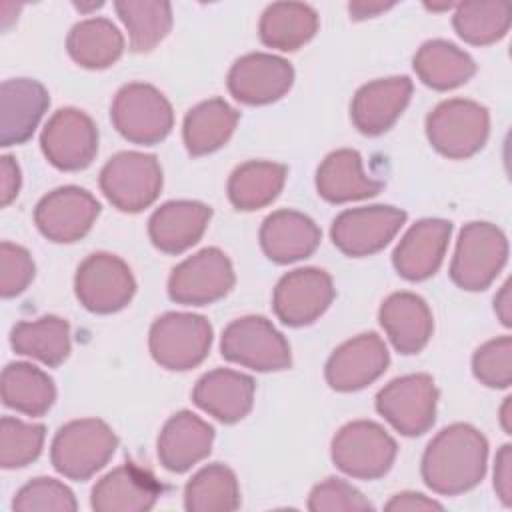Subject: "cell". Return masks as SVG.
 Wrapping results in <instances>:
<instances>
[{"mask_svg":"<svg viewBox=\"0 0 512 512\" xmlns=\"http://www.w3.org/2000/svg\"><path fill=\"white\" fill-rule=\"evenodd\" d=\"M488 442L470 424L442 428L426 446L422 456L424 484L444 496L472 490L486 474Z\"/></svg>","mask_w":512,"mask_h":512,"instance_id":"6da1fadb","label":"cell"},{"mask_svg":"<svg viewBox=\"0 0 512 512\" xmlns=\"http://www.w3.org/2000/svg\"><path fill=\"white\" fill-rule=\"evenodd\" d=\"M116 448L118 438L104 420L80 418L56 432L50 460L58 474L70 480H88L110 462Z\"/></svg>","mask_w":512,"mask_h":512,"instance_id":"7a4b0ae2","label":"cell"},{"mask_svg":"<svg viewBox=\"0 0 512 512\" xmlns=\"http://www.w3.org/2000/svg\"><path fill=\"white\" fill-rule=\"evenodd\" d=\"M508 260V240L490 222H470L460 230L450 262L452 282L470 292L486 290Z\"/></svg>","mask_w":512,"mask_h":512,"instance_id":"3957f363","label":"cell"},{"mask_svg":"<svg viewBox=\"0 0 512 512\" xmlns=\"http://www.w3.org/2000/svg\"><path fill=\"white\" fill-rule=\"evenodd\" d=\"M488 132V110L474 100H444L426 118V136L432 148L452 160L474 156L486 144Z\"/></svg>","mask_w":512,"mask_h":512,"instance_id":"277c9868","label":"cell"},{"mask_svg":"<svg viewBox=\"0 0 512 512\" xmlns=\"http://www.w3.org/2000/svg\"><path fill=\"white\" fill-rule=\"evenodd\" d=\"M110 120L126 140L150 146L170 134L174 112L158 88L144 82H130L116 92L110 106Z\"/></svg>","mask_w":512,"mask_h":512,"instance_id":"5b68a950","label":"cell"},{"mask_svg":"<svg viewBox=\"0 0 512 512\" xmlns=\"http://www.w3.org/2000/svg\"><path fill=\"white\" fill-rule=\"evenodd\" d=\"M396 452V440L372 420L344 424L330 446L336 468L360 480L382 478L392 468Z\"/></svg>","mask_w":512,"mask_h":512,"instance_id":"8992f818","label":"cell"},{"mask_svg":"<svg viewBox=\"0 0 512 512\" xmlns=\"http://www.w3.org/2000/svg\"><path fill=\"white\" fill-rule=\"evenodd\" d=\"M152 358L166 370H190L204 362L212 346V326L200 314L166 312L150 326Z\"/></svg>","mask_w":512,"mask_h":512,"instance_id":"52a82bcc","label":"cell"},{"mask_svg":"<svg viewBox=\"0 0 512 512\" xmlns=\"http://www.w3.org/2000/svg\"><path fill=\"white\" fill-rule=\"evenodd\" d=\"M220 352L228 362L256 372H278L292 364L286 338L264 316H242L230 322L222 332Z\"/></svg>","mask_w":512,"mask_h":512,"instance_id":"ba28073f","label":"cell"},{"mask_svg":"<svg viewBox=\"0 0 512 512\" xmlns=\"http://www.w3.org/2000/svg\"><path fill=\"white\" fill-rule=\"evenodd\" d=\"M100 188L122 212H140L154 204L162 190V168L152 154L118 152L100 170Z\"/></svg>","mask_w":512,"mask_h":512,"instance_id":"9c48e42d","label":"cell"},{"mask_svg":"<svg viewBox=\"0 0 512 512\" xmlns=\"http://www.w3.org/2000/svg\"><path fill=\"white\" fill-rule=\"evenodd\" d=\"M74 290L86 310L112 314L130 304L136 292V280L122 258L108 252H94L80 262Z\"/></svg>","mask_w":512,"mask_h":512,"instance_id":"30bf717a","label":"cell"},{"mask_svg":"<svg viewBox=\"0 0 512 512\" xmlns=\"http://www.w3.org/2000/svg\"><path fill=\"white\" fill-rule=\"evenodd\" d=\"M438 390L428 374L394 378L376 394V410L404 436L428 432L436 420Z\"/></svg>","mask_w":512,"mask_h":512,"instance_id":"8fae6325","label":"cell"},{"mask_svg":"<svg viewBox=\"0 0 512 512\" xmlns=\"http://www.w3.org/2000/svg\"><path fill=\"white\" fill-rule=\"evenodd\" d=\"M234 268L220 248H204L182 260L168 278V296L186 306L224 298L234 286Z\"/></svg>","mask_w":512,"mask_h":512,"instance_id":"7c38bea8","label":"cell"},{"mask_svg":"<svg viewBox=\"0 0 512 512\" xmlns=\"http://www.w3.org/2000/svg\"><path fill=\"white\" fill-rule=\"evenodd\" d=\"M406 222V212L394 206H362L340 212L330 228L334 246L352 258L380 252Z\"/></svg>","mask_w":512,"mask_h":512,"instance_id":"4fadbf2b","label":"cell"},{"mask_svg":"<svg viewBox=\"0 0 512 512\" xmlns=\"http://www.w3.org/2000/svg\"><path fill=\"white\" fill-rule=\"evenodd\" d=\"M46 160L64 172L84 170L98 152V128L78 108H60L46 122L40 134Z\"/></svg>","mask_w":512,"mask_h":512,"instance_id":"5bb4252c","label":"cell"},{"mask_svg":"<svg viewBox=\"0 0 512 512\" xmlns=\"http://www.w3.org/2000/svg\"><path fill=\"white\" fill-rule=\"evenodd\" d=\"M334 300V284L326 270L296 268L284 274L272 296V308L286 326H308L318 320Z\"/></svg>","mask_w":512,"mask_h":512,"instance_id":"9a60e30c","label":"cell"},{"mask_svg":"<svg viewBox=\"0 0 512 512\" xmlns=\"http://www.w3.org/2000/svg\"><path fill=\"white\" fill-rule=\"evenodd\" d=\"M100 214V202L84 188L60 186L34 208V222L42 236L70 244L86 236Z\"/></svg>","mask_w":512,"mask_h":512,"instance_id":"2e32d148","label":"cell"},{"mask_svg":"<svg viewBox=\"0 0 512 512\" xmlns=\"http://www.w3.org/2000/svg\"><path fill=\"white\" fill-rule=\"evenodd\" d=\"M294 82V68L288 60L266 54L250 52L238 58L228 72L230 94L250 106H262L280 100Z\"/></svg>","mask_w":512,"mask_h":512,"instance_id":"e0dca14e","label":"cell"},{"mask_svg":"<svg viewBox=\"0 0 512 512\" xmlns=\"http://www.w3.org/2000/svg\"><path fill=\"white\" fill-rule=\"evenodd\" d=\"M390 364V352L384 340L374 334H360L340 344L328 358L324 376L330 388L338 392L362 390L378 380Z\"/></svg>","mask_w":512,"mask_h":512,"instance_id":"ac0fdd59","label":"cell"},{"mask_svg":"<svg viewBox=\"0 0 512 512\" xmlns=\"http://www.w3.org/2000/svg\"><path fill=\"white\" fill-rule=\"evenodd\" d=\"M412 96V80L408 76L378 78L362 88L352 98L350 118L358 132L366 136L384 134L394 126Z\"/></svg>","mask_w":512,"mask_h":512,"instance_id":"d6986e66","label":"cell"},{"mask_svg":"<svg viewBox=\"0 0 512 512\" xmlns=\"http://www.w3.org/2000/svg\"><path fill=\"white\" fill-rule=\"evenodd\" d=\"M160 494L162 486L150 470L124 462L96 482L90 506L96 512H146L154 508Z\"/></svg>","mask_w":512,"mask_h":512,"instance_id":"ffe728a7","label":"cell"},{"mask_svg":"<svg viewBox=\"0 0 512 512\" xmlns=\"http://www.w3.org/2000/svg\"><path fill=\"white\" fill-rule=\"evenodd\" d=\"M450 234L452 224L442 218H424L412 224L394 248L396 272L410 282L430 278L444 260Z\"/></svg>","mask_w":512,"mask_h":512,"instance_id":"44dd1931","label":"cell"},{"mask_svg":"<svg viewBox=\"0 0 512 512\" xmlns=\"http://www.w3.org/2000/svg\"><path fill=\"white\" fill-rule=\"evenodd\" d=\"M48 104V90L38 80H4L0 88V144L26 142L38 128Z\"/></svg>","mask_w":512,"mask_h":512,"instance_id":"7402d4cb","label":"cell"},{"mask_svg":"<svg viewBox=\"0 0 512 512\" xmlns=\"http://www.w3.org/2000/svg\"><path fill=\"white\" fill-rule=\"evenodd\" d=\"M214 442V428L190 410H180L166 420L158 436L160 464L170 472H186L204 460Z\"/></svg>","mask_w":512,"mask_h":512,"instance_id":"603a6c76","label":"cell"},{"mask_svg":"<svg viewBox=\"0 0 512 512\" xmlns=\"http://www.w3.org/2000/svg\"><path fill=\"white\" fill-rule=\"evenodd\" d=\"M254 380L242 372L216 368L206 372L192 390L194 404L224 424L242 420L254 404Z\"/></svg>","mask_w":512,"mask_h":512,"instance_id":"cb8c5ba5","label":"cell"},{"mask_svg":"<svg viewBox=\"0 0 512 512\" xmlns=\"http://www.w3.org/2000/svg\"><path fill=\"white\" fill-rule=\"evenodd\" d=\"M212 218L210 206L196 200H172L154 210L148 220L152 244L166 254H180L194 246Z\"/></svg>","mask_w":512,"mask_h":512,"instance_id":"d4e9b609","label":"cell"},{"mask_svg":"<svg viewBox=\"0 0 512 512\" xmlns=\"http://www.w3.org/2000/svg\"><path fill=\"white\" fill-rule=\"evenodd\" d=\"M322 232L316 222L296 210L268 214L260 228V246L276 264H290L308 258L320 244Z\"/></svg>","mask_w":512,"mask_h":512,"instance_id":"484cf974","label":"cell"},{"mask_svg":"<svg viewBox=\"0 0 512 512\" xmlns=\"http://www.w3.org/2000/svg\"><path fill=\"white\" fill-rule=\"evenodd\" d=\"M380 326L400 354H418L432 336V312L424 298L412 292L390 294L378 312Z\"/></svg>","mask_w":512,"mask_h":512,"instance_id":"4316f807","label":"cell"},{"mask_svg":"<svg viewBox=\"0 0 512 512\" xmlns=\"http://www.w3.org/2000/svg\"><path fill=\"white\" fill-rule=\"evenodd\" d=\"M382 186L384 182L366 176L362 156L350 148L330 152L316 170V190L332 204L376 196Z\"/></svg>","mask_w":512,"mask_h":512,"instance_id":"83f0119b","label":"cell"},{"mask_svg":"<svg viewBox=\"0 0 512 512\" xmlns=\"http://www.w3.org/2000/svg\"><path fill=\"white\" fill-rule=\"evenodd\" d=\"M240 114L222 98H210L188 110L182 136L192 156H204L222 148L236 130Z\"/></svg>","mask_w":512,"mask_h":512,"instance_id":"f1b7e54d","label":"cell"},{"mask_svg":"<svg viewBox=\"0 0 512 512\" xmlns=\"http://www.w3.org/2000/svg\"><path fill=\"white\" fill-rule=\"evenodd\" d=\"M412 66L428 88L440 92L466 84L476 72V64L470 54L448 40L424 42L418 48Z\"/></svg>","mask_w":512,"mask_h":512,"instance_id":"f546056e","label":"cell"},{"mask_svg":"<svg viewBox=\"0 0 512 512\" xmlns=\"http://www.w3.org/2000/svg\"><path fill=\"white\" fill-rule=\"evenodd\" d=\"M318 14L304 2H274L260 18V40L276 50L292 52L314 38Z\"/></svg>","mask_w":512,"mask_h":512,"instance_id":"4dcf8cb0","label":"cell"},{"mask_svg":"<svg viewBox=\"0 0 512 512\" xmlns=\"http://www.w3.org/2000/svg\"><path fill=\"white\" fill-rule=\"evenodd\" d=\"M16 354L34 358L46 366H60L70 354V326L60 316L18 322L10 332Z\"/></svg>","mask_w":512,"mask_h":512,"instance_id":"1f68e13d","label":"cell"},{"mask_svg":"<svg viewBox=\"0 0 512 512\" xmlns=\"http://www.w3.org/2000/svg\"><path fill=\"white\" fill-rule=\"evenodd\" d=\"M66 48L70 58L82 68L102 70L122 56L124 38L108 18H88L72 26Z\"/></svg>","mask_w":512,"mask_h":512,"instance_id":"d6a6232c","label":"cell"},{"mask_svg":"<svg viewBox=\"0 0 512 512\" xmlns=\"http://www.w3.org/2000/svg\"><path fill=\"white\" fill-rule=\"evenodd\" d=\"M2 400L26 416L46 414L56 400L54 380L28 362H10L2 370Z\"/></svg>","mask_w":512,"mask_h":512,"instance_id":"836d02e7","label":"cell"},{"mask_svg":"<svg viewBox=\"0 0 512 512\" xmlns=\"http://www.w3.org/2000/svg\"><path fill=\"white\" fill-rule=\"evenodd\" d=\"M286 174V166L276 162H244L228 178V198L236 210L264 208L282 192Z\"/></svg>","mask_w":512,"mask_h":512,"instance_id":"e575fe53","label":"cell"},{"mask_svg":"<svg viewBox=\"0 0 512 512\" xmlns=\"http://www.w3.org/2000/svg\"><path fill=\"white\" fill-rule=\"evenodd\" d=\"M238 506L236 474L220 462L200 468L184 488V508L190 512H232Z\"/></svg>","mask_w":512,"mask_h":512,"instance_id":"d590c367","label":"cell"},{"mask_svg":"<svg viewBox=\"0 0 512 512\" xmlns=\"http://www.w3.org/2000/svg\"><path fill=\"white\" fill-rule=\"evenodd\" d=\"M134 52H150L172 28V6L160 0H122L114 4Z\"/></svg>","mask_w":512,"mask_h":512,"instance_id":"8d00e7d4","label":"cell"},{"mask_svg":"<svg viewBox=\"0 0 512 512\" xmlns=\"http://www.w3.org/2000/svg\"><path fill=\"white\" fill-rule=\"evenodd\" d=\"M512 10L506 2H464L456 6L452 24L456 34L474 46L502 40L510 28Z\"/></svg>","mask_w":512,"mask_h":512,"instance_id":"74e56055","label":"cell"},{"mask_svg":"<svg viewBox=\"0 0 512 512\" xmlns=\"http://www.w3.org/2000/svg\"><path fill=\"white\" fill-rule=\"evenodd\" d=\"M46 428L4 416L0 422V464L2 468H22L34 462L44 446Z\"/></svg>","mask_w":512,"mask_h":512,"instance_id":"f35d334b","label":"cell"},{"mask_svg":"<svg viewBox=\"0 0 512 512\" xmlns=\"http://www.w3.org/2000/svg\"><path fill=\"white\" fill-rule=\"evenodd\" d=\"M12 508L18 512H74L78 504L72 490L60 480L40 476L16 492Z\"/></svg>","mask_w":512,"mask_h":512,"instance_id":"ab89813d","label":"cell"},{"mask_svg":"<svg viewBox=\"0 0 512 512\" xmlns=\"http://www.w3.org/2000/svg\"><path fill=\"white\" fill-rule=\"evenodd\" d=\"M472 372L488 388H508L512 382V338L500 336L482 344L472 356Z\"/></svg>","mask_w":512,"mask_h":512,"instance_id":"60d3db41","label":"cell"},{"mask_svg":"<svg viewBox=\"0 0 512 512\" xmlns=\"http://www.w3.org/2000/svg\"><path fill=\"white\" fill-rule=\"evenodd\" d=\"M372 508L360 490L340 478H326L308 496V510L312 512H362Z\"/></svg>","mask_w":512,"mask_h":512,"instance_id":"b9f144b4","label":"cell"},{"mask_svg":"<svg viewBox=\"0 0 512 512\" xmlns=\"http://www.w3.org/2000/svg\"><path fill=\"white\" fill-rule=\"evenodd\" d=\"M34 278V262L26 248L4 240L0 244V292L4 298L22 294Z\"/></svg>","mask_w":512,"mask_h":512,"instance_id":"7bdbcfd3","label":"cell"},{"mask_svg":"<svg viewBox=\"0 0 512 512\" xmlns=\"http://www.w3.org/2000/svg\"><path fill=\"white\" fill-rule=\"evenodd\" d=\"M494 490L504 506L512 504V446L504 444L494 460Z\"/></svg>","mask_w":512,"mask_h":512,"instance_id":"ee69618b","label":"cell"},{"mask_svg":"<svg viewBox=\"0 0 512 512\" xmlns=\"http://www.w3.org/2000/svg\"><path fill=\"white\" fill-rule=\"evenodd\" d=\"M20 168L16 164V160L12 156H2L0 160V198H2V206H8L20 190Z\"/></svg>","mask_w":512,"mask_h":512,"instance_id":"f6af8a7d","label":"cell"},{"mask_svg":"<svg viewBox=\"0 0 512 512\" xmlns=\"http://www.w3.org/2000/svg\"><path fill=\"white\" fill-rule=\"evenodd\" d=\"M386 510H394V512H400V510H442V504H438L436 500L432 498H426L424 494H418V492H400L396 496H392L388 502H386Z\"/></svg>","mask_w":512,"mask_h":512,"instance_id":"bcb514c9","label":"cell"},{"mask_svg":"<svg viewBox=\"0 0 512 512\" xmlns=\"http://www.w3.org/2000/svg\"><path fill=\"white\" fill-rule=\"evenodd\" d=\"M494 310L504 326L512 324V298H510V282H504L500 292L494 298Z\"/></svg>","mask_w":512,"mask_h":512,"instance_id":"7dc6e473","label":"cell"},{"mask_svg":"<svg viewBox=\"0 0 512 512\" xmlns=\"http://www.w3.org/2000/svg\"><path fill=\"white\" fill-rule=\"evenodd\" d=\"M392 6L394 4H382V2H350L348 10L354 20H362V18H372Z\"/></svg>","mask_w":512,"mask_h":512,"instance_id":"c3c4849f","label":"cell"},{"mask_svg":"<svg viewBox=\"0 0 512 512\" xmlns=\"http://www.w3.org/2000/svg\"><path fill=\"white\" fill-rule=\"evenodd\" d=\"M510 400L512 398H506L502 408H500V420H502V428H504L506 434H510V430H512V426H510Z\"/></svg>","mask_w":512,"mask_h":512,"instance_id":"681fc988","label":"cell"}]
</instances>
